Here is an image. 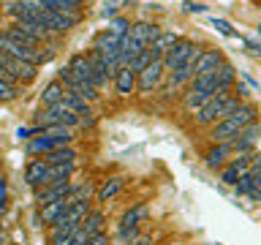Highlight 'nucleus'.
Masks as SVG:
<instances>
[{
    "label": "nucleus",
    "mask_w": 261,
    "mask_h": 245,
    "mask_svg": "<svg viewBox=\"0 0 261 245\" xmlns=\"http://www.w3.org/2000/svg\"><path fill=\"white\" fill-rule=\"evenodd\" d=\"M196 49H199V44H196L193 38L179 36L177 44L171 46L166 55H163V71H166V74H174V71L179 68V65H182V63L188 60V57H191V55L196 52Z\"/></svg>",
    "instance_id": "obj_9"
},
{
    "label": "nucleus",
    "mask_w": 261,
    "mask_h": 245,
    "mask_svg": "<svg viewBox=\"0 0 261 245\" xmlns=\"http://www.w3.org/2000/svg\"><path fill=\"white\" fill-rule=\"evenodd\" d=\"M63 93H65V87L60 85L57 79H52L49 85L41 90V98H38V104L41 106H52V104H60L63 101Z\"/></svg>",
    "instance_id": "obj_27"
},
{
    "label": "nucleus",
    "mask_w": 261,
    "mask_h": 245,
    "mask_svg": "<svg viewBox=\"0 0 261 245\" xmlns=\"http://www.w3.org/2000/svg\"><path fill=\"white\" fill-rule=\"evenodd\" d=\"M0 68H3L8 77L16 82V85H30V82H36V77H38L36 65L24 63V60H19V57L6 55L3 49H0Z\"/></svg>",
    "instance_id": "obj_7"
},
{
    "label": "nucleus",
    "mask_w": 261,
    "mask_h": 245,
    "mask_svg": "<svg viewBox=\"0 0 261 245\" xmlns=\"http://www.w3.org/2000/svg\"><path fill=\"white\" fill-rule=\"evenodd\" d=\"M41 6L52 8V11H60V14H68V16H82L87 0H44Z\"/></svg>",
    "instance_id": "obj_22"
},
{
    "label": "nucleus",
    "mask_w": 261,
    "mask_h": 245,
    "mask_svg": "<svg viewBox=\"0 0 261 245\" xmlns=\"http://www.w3.org/2000/svg\"><path fill=\"white\" fill-rule=\"evenodd\" d=\"M0 30H3V22H0Z\"/></svg>",
    "instance_id": "obj_43"
},
{
    "label": "nucleus",
    "mask_w": 261,
    "mask_h": 245,
    "mask_svg": "<svg viewBox=\"0 0 261 245\" xmlns=\"http://www.w3.org/2000/svg\"><path fill=\"white\" fill-rule=\"evenodd\" d=\"M0 220H3V212H0ZM0 229H3V224H0Z\"/></svg>",
    "instance_id": "obj_42"
},
{
    "label": "nucleus",
    "mask_w": 261,
    "mask_h": 245,
    "mask_svg": "<svg viewBox=\"0 0 261 245\" xmlns=\"http://www.w3.org/2000/svg\"><path fill=\"white\" fill-rule=\"evenodd\" d=\"M231 158H234V153H231V144H228V142L210 144L207 150H204V155H201L204 166H207L210 172H220V169H223Z\"/></svg>",
    "instance_id": "obj_13"
},
{
    "label": "nucleus",
    "mask_w": 261,
    "mask_h": 245,
    "mask_svg": "<svg viewBox=\"0 0 261 245\" xmlns=\"http://www.w3.org/2000/svg\"><path fill=\"white\" fill-rule=\"evenodd\" d=\"M250 122H258V106L253 101H245V104L237 106L228 117H223L220 122H215L212 128H207V139H210V144L231 142V139L240 134L245 126H250Z\"/></svg>",
    "instance_id": "obj_1"
},
{
    "label": "nucleus",
    "mask_w": 261,
    "mask_h": 245,
    "mask_svg": "<svg viewBox=\"0 0 261 245\" xmlns=\"http://www.w3.org/2000/svg\"><path fill=\"white\" fill-rule=\"evenodd\" d=\"M0 49H3L6 55H11V57H19V60L30 63V65H36V68H41L44 63H49V60L55 57V49H46V52H41V49L24 46V44H19V41L8 38L3 30H0Z\"/></svg>",
    "instance_id": "obj_4"
},
{
    "label": "nucleus",
    "mask_w": 261,
    "mask_h": 245,
    "mask_svg": "<svg viewBox=\"0 0 261 245\" xmlns=\"http://www.w3.org/2000/svg\"><path fill=\"white\" fill-rule=\"evenodd\" d=\"M240 104H245V101H240V98H234L231 93H215V95H212L207 104L201 106L199 112L193 114V126L207 131V128L215 126V122H220L223 117H228V114H231V112H234Z\"/></svg>",
    "instance_id": "obj_3"
},
{
    "label": "nucleus",
    "mask_w": 261,
    "mask_h": 245,
    "mask_svg": "<svg viewBox=\"0 0 261 245\" xmlns=\"http://www.w3.org/2000/svg\"><path fill=\"white\" fill-rule=\"evenodd\" d=\"M142 49H147V46L139 44V41L130 36V33H125V36L120 38V65H128L139 52H142Z\"/></svg>",
    "instance_id": "obj_26"
},
{
    "label": "nucleus",
    "mask_w": 261,
    "mask_h": 245,
    "mask_svg": "<svg viewBox=\"0 0 261 245\" xmlns=\"http://www.w3.org/2000/svg\"><path fill=\"white\" fill-rule=\"evenodd\" d=\"M177 41H179V33H174V30H161L158 38H155L152 44H150V52H152L155 57H163L171 46L177 44Z\"/></svg>",
    "instance_id": "obj_24"
},
{
    "label": "nucleus",
    "mask_w": 261,
    "mask_h": 245,
    "mask_svg": "<svg viewBox=\"0 0 261 245\" xmlns=\"http://www.w3.org/2000/svg\"><path fill=\"white\" fill-rule=\"evenodd\" d=\"M242 44L253 57H261V38H242Z\"/></svg>",
    "instance_id": "obj_35"
},
{
    "label": "nucleus",
    "mask_w": 261,
    "mask_h": 245,
    "mask_svg": "<svg viewBox=\"0 0 261 245\" xmlns=\"http://www.w3.org/2000/svg\"><path fill=\"white\" fill-rule=\"evenodd\" d=\"M231 95L240 98V101H250V90H248V85H245V82H240V79H237V85L231 87Z\"/></svg>",
    "instance_id": "obj_34"
},
{
    "label": "nucleus",
    "mask_w": 261,
    "mask_h": 245,
    "mask_svg": "<svg viewBox=\"0 0 261 245\" xmlns=\"http://www.w3.org/2000/svg\"><path fill=\"white\" fill-rule=\"evenodd\" d=\"M182 8H185L188 14H204V11H207V6H204V3H199V0H185V3H182Z\"/></svg>",
    "instance_id": "obj_36"
},
{
    "label": "nucleus",
    "mask_w": 261,
    "mask_h": 245,
    "mask_svg": "<svg viewBox=\"0 0 261 245\" xmlns=\"http://www.w3.org/2000/svg\"><path fill=\"white\" fill-rule=\"evenodd\" d=\"M44 161L49 163V166H57V163H65V166H76V161H79V147H76V144L60 147V150L44 155Z\"/></svg>",
    "instance_id": "obj_21"
},
{
    "label": "nucleus",
    "mask_w": 261,
    "mask_h": 245,
    "mask_svg": "<svg viewBox=\"0 0 261 245\" xmlns=\"http://www.w3.org/2000/svg\"><path fill=\"white\" fill-rule=\"evenodd\" d=\"M130 245H155V237H152V234H147V232H142Z\"/></svg>",
    "instance_id": "obj_38"
},
{
    "label": "nucleus",
    "mask_w": 261,
    "mask_h": 245,
    "mask_svg": "<svg viewBox=\"0 0 261 245\" xmlns=\"http://www.w3.org/2000/svg\"><path fill=\"white\" fill-rule=\"evenodd\" d=\"M163 79H166V71H163V57H155V60L147 65L144 71H139L136 74V95H152V93H158L161 85H163Z\"/></svg>",
    "instance_id": "obj_6"
},
{
    "label": "nucleus",
    "mask_w": 261,
    "mask_h": 245,
    "mask_svg": "<svg viewBox=\"0 0 261 245\" xmlns=\"http://www.w3.org/2000/svg\"><path fill=\"white\" fill-rule=\"evenodd\" d=\"M6 207H8V183L0 175V212H6Z\"/></svg>",
    "instance_id": "obj_37"
},
{
    "label": "nucleus",
    "mask_w": 261,
    "mask_h": 245,
    "mask_svg": "<svg viewBox=\"0 0 261 245\" xmlns=\"http://www.w3.org/2000/svg\"><path fill=\"white\" fill-rule=\"evenodd\" d=\"M150 220V204L147 202H136L122 212V218L117 220V226H144Z\"/></svg>",
    "instance_id": "obj_19"
},
{
    "label": "nucleus",
    "mask_w": 261,
    "mask_h": 245,
    "mask_svg": "<svg viewBox=\"0 0 261 245\" xmlns=\"http://www.w3.org/2000/svg\"><path fill=\"white\" fill-rule=\"evenodd\" d=\"M65 68H68L73 74V79H79L82 85H93L95 87V82H93V65H90V60H87V52H73L68 57V63H65Z\"/></svg>",
    "instance_id": "obj_15"
},
{
    "label": "nucleus",
    "mask_w": 261,
    "mask_h": 245,
    "mask_svg": "<svg viewBox=\"0 0 261 245\" xmlns=\"http://www.w3.org/2000/svg\"><path fill=\"white\" fill-rule=\"evenodd\" d=\"M90 240V234L82 226H76L68 237H57V240H46V245H85Z\"/></svg>",
    "instance_id": "obj_28"
},
{
    "label": "nucleus",
    "mask_w": 261,
    "mask_h": 245,
    "mask_svg": "<svg viewBox=\"0 0 261 245\" xmlns=\"http://www.w3.org/2000/svg\"><path fill=\"white\" fill-rule=\"evenodd\" d=\"M240 177H242V172L237 169L231 161H228L226 166L218 172V180H220V183H223V185H237V183H240Z\"/></svg>",
    "instance_id": "obj_30"
},
{
    "label": "nucleus",
    "mask_w": 261,
    "mask_h": 245,
    "mask_svg": "<svg viewBox=\"0 0 261 245\" xmlns=\"http://www.w3.org/2000/svg\"><path fill=\"white\" fill-rule=\"evenodd\" d=\"M112 6H117V8H125V3H134V0H109Z\"/></svg>",
    "instance_id": "obj_39"
},
{
    "label": "nucleus",
    "mask_w": 261,
    "mask_h": 245,
    "mask_svg": "<svg viewBox=\"0 0 261 245\" xmlns=\"http://www.w3.org/2000/svg\"><path fill=\"white\" fill-rule=\"evenodd\" d=\"M258 136H261V126L258 122H250V126H245L240 134H237L231 142V153L234 155H242V153H256V142H258Z\"/></svg>",
    "instance_id": "obj_12"
},
{
    "label": "nucleus",
    "mask_w": 261,
    "mask_h": 245,
    "mask_svg": "<svg viewBox=\"0 0 261 245\" xmlns=\"http://www.w3.org/2000/svg\"><path fill=\"white\" fill-rule=\"evenodd\" d=\"M73 188V180H60V183H49L44 188H36L33 191V202H36V210L44 207L49 202H57V199H65Z\"/></svg>",
    "instance_id": "obj_11"
},
{
    "label": "nucleus",
    "mask_w": 261,
    "mask_h": 245,
    "mask_svg": "<svg viewBox=\"0 0 261 245\" xmlns=\"http://www.w3.org/2000/svg\"><path fill=\"white\" fill-rule=\"evenodd\" d=\"M215 93H218V77H215V74L193 77L191 85L182 90V95H179V109H182V114H191V117H193V114L199 112Z\"/></svg>",
    "instance_id": "obj_2"
},
{
    "label": "nucleus",
    "mask_w": 261,
    "mask_h": 245,
    "mask_svg": "<svg viewBox=\"0 0 261 245\" xmlns=\"http://www.w3.org/2000/svg\"><path fill=\"white\" fill-rule=\"evenodd\" d=\"M112 87L120 98H130L136 95V74L128 68V65H120L117 74L112 77Z\"/></svg>",
    "instance_id": "obj_17"
},
{
    "label": "nucleus",
    "mask_w": 261,
    "mask_h": 245,
    "mask_svg": "<svg viewBox=\"0 0 261 245\" xmlns=\"http://www.w3.org/2000/svg\"><path fill=\"white\" fill-rule=\"evenodd\" d=\"M218 77V93H231V87L237 85V68L231 63H220V68L215 71Z\"/></svg>",
    "instance_id": "obj_25"
},
{
    "label": "nucleus",
    "mask_w": 261,
    "mask_h": 245,
    "mask_svg": "<svg viewBox=\"0 0 261 245\" xmlns=\"http://www.w3.org/2000/svg\"><path fill=\"white\" fill-rule=\"evenodd\" d=\"M24 185L28 188H44L49 185V163L44 158H30L28 166H24Z\"/></svg>",
    "instance_id": "obj_14"
},
{
    "label": "nucleus",
    "mask_w": 261,
    "mask_h": 245,
    "mask_svg": "<svg viewBox=\"0 0 261 245\" xmlns=\"http://www.w3.org/2000/svg\"><path fill=\"white\" fill-rule=\"evenodd\" d=\"M68 199H57V202H49L44 204V207H38V220H41V226H52L57 224L65 212H68Z\"/></svg>",
    "instance_id": "obj_20"
},
{
    "label": "nucleus",
    "mask_w": 261,
    "mask_h": 245,
    "mask_svg": "<svg viewBox=\"0 0 261 245\" xmlns=\"http://www.w3.org/2000/svg\"><path fill=\"white\" fill-rule=\"evenodd\" d=\"M152 60H155V55L150 52V46H147V49H142V52H139V55L134 57V60L128 63V68L134 71V74H139V71H144V68H147V65H150Z\"/></svg>",
    "instance_id": "obj_31"
},
{
    "label": "nucleus",
    "mask_w": 261,
    "mask_h": 245,
    "mask_svg": "<svg viewBox=\"0 0 261 245\" xmlns=\"http://www.w3.org/2000/svg\"><path fill=\"white\" fill-rule=\"evenodd\" d=\"M106 30L122 38V36L130 30V19H128V16H114V19H109V28H106Z\"/></svg>",
    "instance_id": "obj_32"
},
{
    "label": "nucleus",
    "mask_w": 261,
    "mask_h": 245,
    "mask_svg": "<svg viewBox=\"0 0 261 245\" xmlns=\"http://www.w3.org/2000/svg\"><path fill=\"white\" fill-rule=\"evenodd\" d=\"M0 245H6V234H3V229H0Z\"/></svg>",
    "instance_id": "obj_40"
},
{
    "label": "nucleus",
    "mask_w": 261,
    "mask_h": 245,
    "mask_svg": "<svg viewBox=\"0 0 261 245\" xmlns=\"http://www.w3.org/2000/svg\"><path fill=\"white\" fill-rule=\"evenodd\" d=\"M106 220H109V218H106L103 207H93V210H90V215L82 220L79 226L85 229L90 237H93V234H98V232H106Z\"/></svg>",
    "instance_id": "obj_23"
},
{
    "label": "nucleus",
    "mask_w": 261,
    "mask_h": 245,
    "mask_svg": "<svg viewBox=\"0 0 261 245\" xmlns=\"http://www.w3.org/2000/svg\"><path fill=\"white\" fill-rule=\"evenodd\" d=\"M33 126H38V128H46V126L79 128V117L60 101V104H52V106H38V112L33 114Z\"/></svg>",
    "instance_id": "obj_5"
},
{
    "label": "nucleus",
    "mask_w": 261,
    "mask_h": 245,
    "mask_svg": "<svg viewBox=\"0 0 261 245\" xmlns=\"http://www.w3.org/2000/svg\"><path fill=\"white\" fill-rule=\"evenodd\" d=\"M220 63H226V55L220 49L210 46V49H201L199 60H196V77H207V74H215L220 68Z\"/></svg>",
    "instance_id": "obj_16"
},
{
    "label": "nucleus",
    "mask_w": 261,
    "mask_h": 245,
    "mask_svg": "<svg viewBox=\"0 0 261 245\" xmlns=\"http://www.w3.org/2000/svg\"><path fill=\"white\" fill-rule=\"evenodd\" d=\"M19 95H22V85H16V82H8V79H0V104L16 101Z\"/></svg>",
    "instance_id": "obj_29"
},
{
    "label": "nucleus",
    "mask_w": 261,
    "mask_h": 245,
    "mask_svg": "<svg viewBox=\"0 0 261 245\" xmlns=\"http://www.w3.org/2000/svg\"><path fill=\"white\" fill-rule=\"evenodd\" d=\"M256 33H258V38H261V22L256 24Z\"/></svg>",
    "instance_id": "obj_41"
},
{
    "label": "nucleus",
    "mask_w": 261,
    "mask_h": 245,
    "mask_svg": "<svg viewBox=\"0 0 261 245\" xmlns=\"http://www.w3.org/2000/svg\"><path fill=\"white\" fill-rule=\"evenodd\" d=\"M38 22L46 28L49 36H52V33H57V36H65V33L73 30V28L82 22V16H68V14H60V11H52V8H44V6H41Z\"/></svg>",
    "instance_id": "obj_8"
},
{
    "label": "nucleus",
    "mask_w": 261,
    "mask_h": 245,
    "mask_svg": "<svg viewBox=\"0 0 261 245\" xmlns=\"http://www.w3.org/2000/svg\"><path fill=\"white\" fill-rule=\"evenodd\" d=\"M210 24H212V28H215L218 33H223V36H228V38H240V41H242V36H240V33H237V30H234L226 19H218V16H212Z\"/></svg>",
    "instance_id": "obj_33"
},
{
    "label": "nucleus",
    "mask_w": 261,
    "mask_h": 245,
    "mask_svg": "<svg viewBox=\"0 0 261 245\" xmlns=\"http://www.w3.org/2000/svg\"><path fill=\"white\" fill-rule=\"evenodd\" d=\"M161 30H163V28H161L158 22L139 19V22H130V30H128V33H130V36H134V38H136L142 46H150L152 41L158 38V33H161Z\"/></svg>",
    "instance_id": "obj_18"
},
{
    "label": "nucleus",
    "mask_w": 261,
    "mask_h": 245,
    "mask_svg": "<svg viewBox=\"0 0 261 245\" xmlns=\"http://www.w3.org/2000/svg\"><path fill=\"white\" fill-rule=\"evenodd\" d=\"M125 185H128V177H125V175H109V177L98 180L95 204H98V207H106V204L114 202V199L122 193V188H125Z\"/></svg>",
    "instance_id": "obj_10"
}]
</instances>
